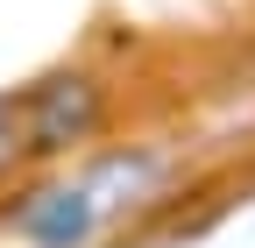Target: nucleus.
Here are the masks:
<instances>
[{
	"label": "nucleus",
	"mask_w": 255,
	"mask_h": 248,
	"mask_svg": "<svg viewBox=\"0 0 255 248\" xmlns=\"http://www.w3.org/2000/svg\"><path fill=\"white\" fill-rule=\"evenodd\" d=\"M14 114H21V156H71L107 128V85L92 71H50L14 100Z\"/></svg>",
	"instance_id": "obj_1"
},
{
	"label": "nucleus",
	"mask_w": 255,
	"mask_h": 248,
	"mask_svg": "<svg viewBox=\"0 0 255 248\" xmlns=\"http://www.w3.org/2000/svg\"><path fill=\"white\" fill-rule=\"evenodd\" d=\"M14 163H28L21 156V114H14V100H0V177H7Z\"/></svg>",
	"instance_id": "obj_2"
}]
</instances>
